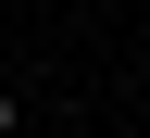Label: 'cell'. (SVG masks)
<instances>
[{
	"label": "cell",
	"instance_id": "1",
	"mask_svg": "<svg viewBox=\"0 0 150 138\" xmlns=\"http://www.w3.org/2000/svg\"><path fill=\"white\" fill-rule=\"evenodd\" d=\"M13 126H25V101H13V88H0V138H13Z\"/></svg>",
	"mask_w": 150,
	"mask_h": 138
}]
</instances>
